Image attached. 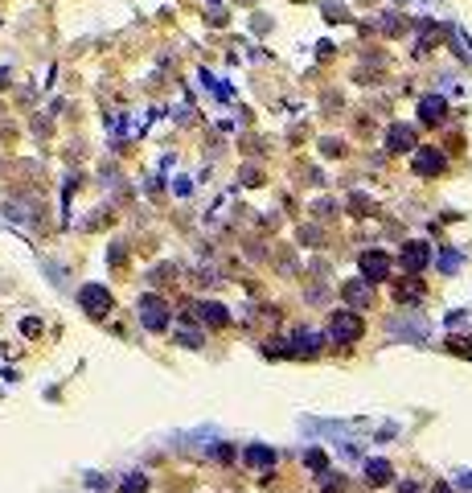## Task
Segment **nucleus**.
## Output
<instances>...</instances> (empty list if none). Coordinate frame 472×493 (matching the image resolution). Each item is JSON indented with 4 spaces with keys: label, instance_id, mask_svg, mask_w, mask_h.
I'll use <instances>...</instances> for the list:
<instances>
[{
    "label": "nucleus",
    "instance_id": "nucleus-1",
    "mask_svg": "<svg viewBox=\"0 0 472 493\" xmlns=\"http://www.w3.org/2000/svg\"><path fill=\"white\" fill-rule=\"evenodd\" d=\"M357 337H361V317H357L354 308H345V312H333V321H329V341H337V346H354Z\"/></svg>",
    "mask_w": 472,
    "mask_h": 493
},
{
    "label": "nucleus",
    "instance_id": "nucleus-2",
    "mask_svg": "<svg viewBox=\"0 0 472 493\" xmlns=\"http://www.w3.org/2000/svg\"><path fill=\"white\" fill-rule=\"evenodd\" d=\"M357 267H361V280H386L390 276V255L386 251H361V259H357Z\"/></svg>",
    "mask_w": 472,
    "mask_h": 493
},
{
    "label": "nucleus",
    "instance_id": "nucleus-3",
    "mask_svg": "<svg viewBox=\"0 0 472 493\" xmlns=\"http://www.w3.org/2000/svg\"><path fill=\"white\" fill-rule=\"evenodd\" d=\"M140 321H144V329L161 333V329L168 325V308H165V300H161V296H144V300H140Z\"/></svg>",
    "mask_w": 472,
    "mask_h": 493
},
{
    "label": "nucleus",
    "instance_id": "nucleus-4",
    "mask_svg": "<svg viewBox=\"0 0 472 493\" xmlns=\"http://www.w3.org/2000/svg\"><path fill=\"white\" fill-rule=\"evenodd\" d=\"M415 173L419 177H440L444 173V152L440 148H419L415 152Z\"/></svg>",
    "mask_w": 472,
    "mask_h": 493
},
{
    "label": "nucleus",
    "instance_id": "nucleus-5",
    "mask_svg": "<svg viewBox=\"0 0 472 493\" xmlns=\"http://www.w3.org/2000/svg\"><path fill=\"white\" fill-rule=\"evenodd\" d=\"M427 263H431V247H427V243H406V247H402V267H406L411 276L423 272Z\"/></svg>",
    "mask_w": 472,
    "mask_h": 493
},
{
    "label": "nucleus",
    "instance_id": "nucleus-6",
    "mask_svg": "<svg viewBox=\"0 0 472 493\" xmlns=\"http://www.w3.org/2000/svg\"><path fill=\"white\" fill-rule=\"evenodd\" d=\"M82 308H87L91 317H107V312H111V296H107L99 284H91V288H82Z\"/></svg>",
    "mask_w": 472,
    "mask_h": 493
},
{
    "label": "nucleus",
    "instance_id": "nucleus-7",
    "mask_svg": "<svg viewBox=\"0 0 472 493\" xmlns=\"http://www.w3.org/2000/svg\"><path fill=\"white\" fill-rule=\"evenodd\" d=\"M386 148H390V152H411V148H415V132H411L406 123H395V128L386 132Z\"/></svg>",
    "mask_w": 472,
    "mask_h": 493
},
{
    "label": "nucleus",
    "instance_id": "nucleus-8",
    "mask_svg": "<svg viewBox=\"0 0 472 493\" xmlns=\"http://www.w3.org/2000/svg\"><path fill=\"white\" fill-rule=\"evenodd\" d=\"M345 300H349L354 308H370V300H374L370 280H349V284H345Z\"/></svg>",
    "mask_w": 472,
    "mask_h": 493
},
{
    "label": "nucleus",
    "instance_id": "nucleus-9",
    "mask_svg": "<svg viewBox=\"0 0 472 493\" xmlns=\"http://www.w3.org/2000/svg\"><path fill=\"white\" fill-rule=\"evenodd\" d=\"M444 111H448V103H444L440 95H427V99H419V119H423V123H440V119H444Z\"/></svg>",
    "mask_w": 472,
    "mask_h": 493
},
{
    "label": "nucleus",
    "instance_id": "nucleus-10",
    "mask_svg": "<svg viewBox=\"0 0 472 493\" xmlns=\"http://www.w3.org/2000/svg\"><path fill=\"white\" fill-rule=\"evenodd\" d=\"M247 465H251V469H271V465H275V452L263 448V444H251L247 448Z\"/></svg>",
    "mask_w": 472,
    "mask_h": 493
},
{
    "label": "nucleus",
    "instance_id": "nucleus-11",
    "mask_svg": "<svg viewBox=\"0 0 472 493\" xmlns=\"http://www.w3.org/2000/svg\"><path fill=\"white\" fill-rule=\"evenodd\" d=\"M395 296H399L402 305H415V300H423V284H419V280H406V284H399V288H395Z\"/></svg>",
    "mask_w": 472,
    "mask_h": 493
},
{
    "label": "nucleus",
    "instance_id": "nucleus-12",
    "mask_svg": "<svg viewBox=\"0 0 472 493\" xmlns=\"http://www.w3.org/2000/svg\"><path fill=\"white\" fill-rule=\"evenodd\" d=\"M366 477H370L374 485H386V481L395 477V469H390L386 461H370V465H366Z\"/></svg>",
    "mask_w": 472,
    "mask_h": 493
},
{
    "label": "nucleus",
    "instance_id": "nucleus-13",
    "mask_svg": "<svg viewBox=\"0 0 472 493\" xmlns=\"http://www.w3.org/2000/svg\"><path fill=\"white\" fill-rule=\"evenodd\" d=\"M201 317H206L210 325H226V308L222 305H201Z\"/></svg>",
    "mask_w": 472,
    "mask_h": 493
},
{
    "label": "nucleus",
    "instance_id": "nucleus-14",
    "mask_svg": "<svg viewBox=\"0 0 472 493\" xmlns=\"http://www.w3.org/2000/svg\"><path fill=\"white\" fill-rule=\"evenodd\" d=\"M148 489V477H140V473H132L123 485H119V493H144Z\"/></svg>",
    "mask_w": 472,
    "mask_h": 493
},
{
    "label": "nucleus",
    "instance_id": "nucleus-15",
    "mask_svg": "<svg viewBox=\"0 0 472 493\" xmlns=\"http://www.w3.org/2000/svg\"><path fill=\"white\" fill-rule=\"evenodd\" d=\"M440 267H444V272H456V267H460V255H452L448 251V255L440 259Z\"/></svg>",
    "mask_w": 472,
    "mask_h": 493
},
{
    "label": "nucleus",
    "instance_id": "nucleus-16",
    "mask_svg": "<svg viewBox=\"0 0 472 493\" xmlns=\"http://www.w3.org/2000/svg\"><path fill=\"white\" fill-rule=\"evenodd\" d=\"M308 469H325V452H308Z\"/></svg>",
    "mask_w": 472,
    "mask_h": 493
},
{
    "label": "nucleus",
    "instance_id": "nucleus-17",
    "mask_svg": "<svg viewBox=\"0 0 472 493\" xmlns=\"http://www.w3.org/2000/svg\"><path fill=\"white\" fill-rule=\"evenodd\" d=\"M197 341H201V333H189V329L181 333V346H197Z\"/></svg>",
    "mask_w": 472,
    "mask_h": 493
}]
</instances>
